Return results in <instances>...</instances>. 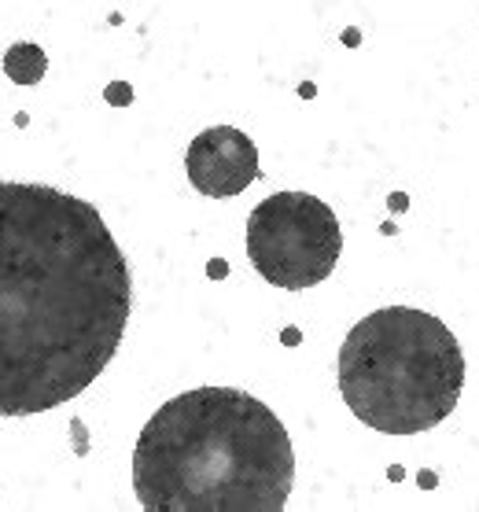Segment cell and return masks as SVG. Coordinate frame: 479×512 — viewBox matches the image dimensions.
<instances>
[{
    "label": "cell",
    "mask_w": 479,
    "mask_h": 512,
    "mask_svg": "<svg viewBox=\"0 0 479 512\" xmlns=\"http://www.w3.org/2000/svg\"><path fill=\"white\" fill-rule=\"evenodd\" d=\"M107 104H122V107H126V104H133V89H129V85L126 82H111V85H107Z\"/></svg>",
    "instance_id": "cell-7"
},
{
    "label": "cell",
    "mask_w": 479,
    "mask_h": 512,
    "mask_svg": "<svg viewBox=\"0 0 479 512\" xmlns=\"http://www.w3.org/2000/svg\"><path fill=\"white\" fill-rule=\"evenodd\" d=\"M185 170L199 196H240L258 177V148L244 129L211 126L188 144Z\"/></svg>",
    "instance_id": "cell-5"
},
{
    "label": "cell",
    "mask_w": 479,
    "mask_h": 512,
    "mask_svg": "<svg viewBox=\"0 0 479 512\" xmlns=\"http://www.w3.org/2000/svg\"><path fill=\"white\" fill-rule=\"evenodd\" d=\"M129 269L89 199L0 181V417L93 387L129 325Z\"/></svg>",
    "instance_id": "cell-1"
},
{
    "label": "cell",
    "mask_w": 479,
    "mask_h": 512,
    "mask_svg": "<svg viewBox=\"0 0 479 512\" xmlns=\"http://www.w3.org/2000/svg\"><path fill=\"white\" fill-rule=\"evenodd\" d=\"M292 483L281 417L236 387L170 398L133 450V490L148 512H281Z\"/></svg>",
    "instance_id": "cell-2"
},
{
    "label": "cell",
    "mask_w": 479,
    "mask_h": 512,
    "mask_svg": "<svg viewBox=\"0 0 479 512\" xmlns=\"http://www.w3.org/2000/svg\"><path fill=\"white\" fill-rule=\"evenodd\" d=\"M45 70H48L45 48L30 45V41L12 45L8 52H4V74H8L15 85H37L41 78H45Z\"/></svg>",
    "instance_id": "cell-6"
},
{
    "label": "cell",
    "mask_w": 479,
    "mask_h": 512,
    "mask_svg": "<svg viewBox=\"0 0 479 512\" xmlns=\"http://www.w3.org/2000/svg\"><path fill=\"white\" fill-rule=\"evenodd\" d=\"M207 273H211V277H225V262H211Z\"/></svg>",
    "instance_id": "cell-8"
},
{
    "label": "cell",
    "mask_w": 479,
    "mask_h": 512,
    "mask_svg": "<svg viewBox=\"0 0 479 512\" xmlns=\"http://www.w3.org/2000/svg\"><path fill=\"white\" fill-rule=\"evenodd\" d=\"M461 387V343L424 310H376L339 347V395L365 428L384 435L432 431L457 409Z\"/></svg>",
    "instance_id": "cell-3"
},
{
    "label": "cell",
    "mask_w": 479,
    "mask_h": 512,
    "mask_svg": "<svg viewBox=\"0 0 479 512\" xmlns=\"http://www.w3.org/2000/svg\"><path fill=\"white\" fill-rule=\"evenodd\" d=\"M343 251L339 218L310 192L266 196L247 218V258L258 277L284 291L314 288L332 277Z\"/></svg>",
    "instance_id": "cell-4"
}]
</instances>
